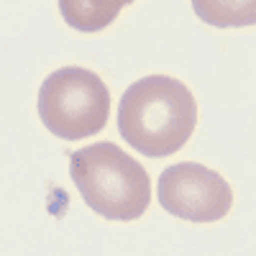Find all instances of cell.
<instances>
[{
    "instance_id": "obj_1",
    "label": "cell",
    "mask_w": 256,
    "mask_h": 256,
    "mask_svg": "<svg viewBox=\"0 0 256 256\" xmlns=\"http://www.w3.org/2000/svg\"><path fill=\"white\" fill-rule=\"evenodd\" d=\"M198 126V102L184 82L148 74L120 98L118 131L138 154L169 156L190 141Z\"/></svg>"
},
{
    "instance_id": "obj_2",
    "label": "cell",
    "mask_w": 256,
    "mask_h": 256,
    "mask_svg": "<svg viewBox=\"0 0 256 256\" xmlns=\"http://www.w3.org/2000/svg\"><path fill=\"white\" fill-rule=\"evenodd\" d=\"M70 174L82 200L108 220H136L152 200L146 169L110 141L74 152L70 156Z\"/></svg>"
},
{
    "instance_id": "obj_3",
    "label": "cell",
    "mask_w": 256,
    "mask_h": 256,
    "mask_svg": "<svg viewBox=\"0 0 256 256\" xmlns=\"http://www.w3.org/2000/svg\"><path fill=\"white\" fill-rule=\"evenodd\" d=\"M110 113V92L105 82L82 67L52 72L38 90V118L64 141L88 138L102 131Z\"/></svg>"
},
{
    "instance_id": "obj_4",
    "label": "cell",
    "mask_w": 256,
    "mask_h": 256,
    "mask_svg": "<svg viewBox=\"0 0 256 256\" xmlns=\"http://www.w3.org/2000/svg\"><path fill=\"white\" fill-rule=\"evenodd\" d=\"M159 202L166 212L192 223H216L233 205L230 184L198 162H180L159 174Z\"/></svg>"
},
{
    "instance_id": "obj_5",
    "label": "cell",
    "mask_w": 256,
    "mask_h": 256,
    "mask_svg": "<svg viewBox=\"0 0 256 256\" xmlns=\"http://www.w3.org/2000/svg\"><path fill=\"white\" fill-rule=\"evenodd\" d=\"M123 3L110 0V3H74V0H62L59 10L64 16L70 26H74L77 31H100L110 24V20L120 13Z\"/></svg>"
}]
</instances>
